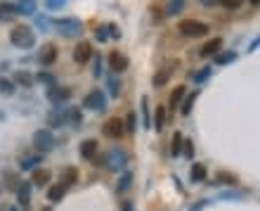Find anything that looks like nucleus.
Returning <instances> with one entry per match:
<instances>
[{"mask_svg": "<svg viewBox=\"0 0 260 211\" xmlns=\"http://www.w3.org/2000/svg\"><path fill=\"white\" fill-rule=\"evenodd\" d=\"M10 40L17 45V48H33L36 45V33L31 26H14L10 31Z\"/></svg>", "mask_w": 260, "mask_h": 211, "instance_id": "1", "label": "nucleus"}, {"mask_svg": "<svg viewBox=\"0 0 260 211\" xmlns=\"http://www.w3.org/2000/svg\"><path fill=\"white\" fill-rule=\"evenodd\" d=\"M177 31L187 36V38H201L208 33V24H203V21H196V19H182L177 24Z\"/></svg>", "mask_w": 260, "mask_h": 211, "instance_id": "2", "label": "nucleus"}, {"mask_svg": "<svg viewBox=\"0 0 260 211\" xmlns=\"http://www.w3.org/2000/svg\"><path fill=\"white\" fill-rule=\"evenodd\" d=\"M102 164H104L109 171H121V169H125V164H128V154L123 150H109L102 157Z\"/></svg>", "mask_w": 260, "mask_h": 211, "instance_id": "3", "label": "nucleus"}, {"mask_svg": "<svg viewBox=\"0 0 260 211\" xmlns=\"http://www.w3.org/2000/svg\"><path fill=\"white\" fill-rule=\"evenodd\" d=\"M55 29H57L62 36L71 38V36H78V33L83 31V24H81L78 19H74V17H64V19L55 21Z\"/></svg>", "mask_w": 260, "mask_h": 211, "instance_id": "4", "label": "nucleus"}, {"mask_svg": "<svg viewBox=\"0 0 260 211\" xmlns=\"http://www.w3.org/2000/svg\"><path fill=\"white\" fill-rule=\"evenodd\" d=\"M33 147L38 152H50L55 147V135L50 133V131H36L33 133Z\"/></svg>", "mask_w": 260, "mask_h": 211, "instance_id": "5", "label": "nucleus"}, {"mask_svg": "<svg viewBox=\"0 0 260 211\" xmlns=\"http://www.w3.org/2000/svg\"><path fill=\"white\" fill-rule=\"evenodd\" d=\"M83 107L92 109V112H102V109H106L104 93H102V90H92V93H87L86 100H83Z\"/></svg>", "mask_w": 260, "mask_h": 211, "instance_id": "6", "label": "nucleus"}, {"mask_svg": "<svg viewBox=\"0 0 260 211\" xmlns=\"http://www.w3.org/2000/svg\"><path fill=\"white\" fill-rule=\"evenodd\" d=\"M123 121L118 119V116H114V119H109L104 124V135L106 138H111V140H118L121 135H123Z\"/></svg>", "mask_w": 260, "mask_h": 211, "instance_id": "7", "label": "nucleus"}, {"mask_svg": "<svg viewBox=\"0 0 260 211\" xmlns=\"http://www.w3.org/2000/svg\"><path fill=\"white\" fill-rule=\"evenodd\" d=\"M69 97H71V90H69V88H59V86H50L48 88V100L50 102H55V105L67 102Z\"/></svg>", "mask_w": 260, "mask_h": 211, "instance_id": "8", "label": "nucleus"}, {"mask_svg": "<svg viewBox=\"0 0 260 211\" xmlns=\"http://www.w3.org/2000/svg\"><path fill=\"white\" fill-rule=\"evenodd\" d=\"M90 57H92V45H90L87 40L78 43L76 50H74V59H76L78 64H86V62H87Z\"/></svg>", "mask_w": 260, "mask_h": 211, "instance_id": "9", "label": "nucleus"}, {"mask_svg": "<svg viewBox=\"0 0 260 211\" xmlns=\"http://www.w3.org/2000/svg\"><path fill=\"white\" fill-rule=\"evenodd\" d=\"M175 67H177V62H173V59H171V62H166L164 67H161V71L154 76V86L159 88V86H164V83H168V78H171V74H173Z\"/></svg>", "mask_w": 260, "mask_h": 211, "instance_id": "10", "label": "nucleus"}, {"mask_svg": "<svg viewBox=\"0 0 260 211\" xmlns=\"http://www.w3.org/2000/svg\"><path fill=\"white\" fill-rule=\"evenodd\" d=\"M76 183H78L76 166H67L64 171L59 173V185H62V188H71V185H76Z\"/></svg>", "mask_w": 260, "mask_h": 211, "instance_id": "11", "label": "nucleus"}, {"mask_svg": "<svg viewBox=\"0 0 260 211\" xmlns=\"http://www.w3.org/2000/svg\"><path fill=\"white\" fill-rule=\"evenodd\" d=\"M97 147H99V143H97V140H92V138H87V140H83V143H81V147H78V154H81L83 159H95Z\"/></svg>", "mask_w": 260, "mask_h": 211, "instance_id": "12", "label": "nucleus"}, {"mask_svg": "<svg viewBox=\"0 0 260 211\" xmlns=\"http://www.w3.org/2000/svg\"><path fill=\"white\" fill-rule=\"evenodd\" d=\"M40 64L43 67H50V64H55V59H57V48L52 45V43H48V45H43V50H40Z\"/></svg>", "mask_w": 260, "mask_h": 211, "instance_id": "13", "label": "nucleus"}, {"mask_svg": "<svg viewBox=\"0 0 260 211\" xmlns=\"http://www.w3.org/2000/svg\"><path fill=\"white\" fill-rule=\"evenodd\" d=\"M128 64H130V62H128V57H125V55H121V52H111V55H109V67L114 69L116 74L125 71V69H128Z\"/></svg>", "mask_w": 260, "mask_h": 211, "instance_id": "14", "label": "nucleus"}, {"mask_svg": "<svg viewBox=\"0 0 260 211\" xmlns=\"http://www.w3.org/2000/svg\"><path fill=\"white\" fill-rule=\"evenodd\" d=\"M67 121V112H62V107H55L52 112L48 114V124L52 126V128H57V126H62Z\"/></svg>", "mask_w": 260, "mask_h": 211, "instance_id": "15", "label": "nucleus"}, {"mask_svg": "<svg viewBox=\"0 0 260 211\" xmlns=\"http://www.w3.org/2000/svg\"><path fill=\"white\" fill-rule=\"evenodd\" d=\"M50 178H52V173H50L48 169H33V178H31V181H33V185H40V188H43V185L50 183Z\"/></svg>", "mask_w": 260, "mask_h": 211, "instance_id": "16", "label": "nucleus"}, {"mask_svg": "<svg viewBox=\"0 0 260 211\" xmlns=\"http://www.w3.org/2000/svg\"><path fill=\"white\" fill-rule=\"evenodd\" d=\"M17 17V7L12 2H0V21H10Z\"/></svg>", "mask_w": 260, "mask_h": 211, "instance_id": "17", "label": "nucleus"}, {"mask_svg": "<svg viewBox=\"0 0 260 211\" xmlns=\"http://www.w3.org/2000/svg\"><path fill=\"white\" fill-rule=\"evenodd\" d=\"M17 14H36V0H17Z\"/></svg>", "mask_w": 260, "mask_h": 211, "instance_id": "18", "label": "nucleus"}, {"mask_svg": "<svg viewBox=\"0 0 260 211\" xmlns=\"http://www.w3.org/2000/svg\"><path fill=\"white\" fill-rule=\"evenodd\" d=\"M206 176H208V171H206V164H194L192 171H189V178H192V183L206 181Z\"/></svg>", "mask_w": 260, "mask_h": 211, "instance_id": "19", "label": "nucleus"}, {"mask_svg": "<svg viewBox=\"0 0 260 211\" xmlns=\"http://www.w3.org/2000/svg\"><path fill=\"white\" fill-rule=\"evenodd\" d=\"M222 48V40L220 38H213V40H208L206 45L201 48V55L203 57H211V55H218V50Z\"/></svg>", "mask_w": 260, "mask_h": 211, "instance_id": "20", "label": "nucleus"}, {"mask_svg": "<svg viewBox=\"0 0 260 211\" xmlns=\"http://www.w3.org/2000/svg\"><path fill=\"white\" fill-rule=\"evenodd\" d=\"M149 124H152V128H156V131H164V126H166V109L164 107H156L154 119H152Z\"/></svg>", "mask_w": 260, "mask_h": 211, "instance_id": "21", "label": "nucleus"}, {"mask_svg": "<svg viewBox=\"0 0 260 211\" xmlns=\"http://www.w3.org/2000/svg\"><path fill=\"white\" fill-rule=\"evenodd\" d=\"M215 183H220V185H237L239 178H237L234 173H230V171H218L215 173Z\"/></svg>", "mask_w": 260, "mask_h": 211, "instance_id": "22", "label": "nucleus"}, {"mask_svg": "<svg viewBox=\"0 0 260 211\" xmlns=\"http://www.w3.org/2000/svg\"><path fill=\"white\" fill-rule=\"evenodd\" d=\"M17 197H19V204L26 209V207H29V200H31V183H24L21 188H17Z\"/></svg>", "mask_w": 260, "mask_h": 211, "instance_id": "23", "label": "nucleus"}, {"mask_svg": "<svg viewBox=\"0 0 260 211\" xmlns=\"http://www.w3.org/2000/svg\"><path fill=\"white\" fill-rule=\"evenodd\" d=\"M67 195V188H62V185H50L48 188V200L50 202H62V197Z\"/></svg>", "mask_w": 260, "mask_h": 211, "instance_id": "24", "label": "nucleus"}, {"mask_svg": "<svg viewBox=\"0 0 260 211\" xmlns=\"http://www.w3.org/2000/svg\"><path fill=\"white\" fill-rule=\"evenodd\" d=\"M184 7V0H168L166 2V14H177V12H182Z\"/></svg>", "mask_w": 260, "mask_h": 211, "instance_id": "25", "label": "nucleus"}, {"mask_svg": "<svg viewBox=\"0 0 260 211\" xmlns=\"http://www.w3.org/2000/svg\"><path fill=\"white\" fill-rule=\"evenodd\" d=\"M182 97H184V86H175V90L171 93V107H177L180 102H182Z\"/></svg>", "mask_w": 260, "mask_h": 211, "instance_id": "26", "label": "nucleus"}, {"mask_svg": "<svg viewBox=\"0 0 260 211\" xmlns=\"http://www.w3.org/2000/svg\"><path fill=\"white\" fill-rule=\"evenodd\" d=\"M67 119H69V121H71L74 126H81V124H83V114L78 112L76 107H69V109H67Z\"/></svg>", "mask_w": 260, "mask_h": 211, "instance_id": "27", "label": "nucleus"}, {"mask_svg": "<svg viewBox=\"0 0 260 211\" xmlns=\"http://www.w3.org/2000/svg\"><path fill=\"white\" fill-rule=\"evenodd\" d=\"M237 59V52H218L215 55V64H230V62H234Z\"/></svg>", "mask_w": 260, "mask_h": 211, "instance_id": "28", "label": "nucleus"}, {"mask_svg": "<svg viewBox=\"0 0 260 211\" xmlns=\"http://www.w3.org/2000/svg\"><path fill=\"white\" fill-rule=\"evenodd\" d=\"M196 97H199V90H194L192 95H189V97H187V100H184V102H182V107H180V112H182L184 116H187V114H189V112H192L194 100H196Z\"/></svg>", "mask_w": 260, "mask_h": 211, "instance_id": "29", "label": "nucleus"}, {"mask_svg": "<svg viewBox=\"0 0 260 211\" xmlns=\"http://www.w3.org/2000/svg\"><path fill=\"white\" fill-rule=\"evenodd\" d=\"M36 164H40V157H24L21 159V171H33Z\"/></svg>", "mask_w": 260, "mask_h": 211, "instance_id": "30", "label": "nucleus"}, {"mask_svg": "<svg viewBox=\"0 0 260 211\" xmlns=\"http://www.w3.org/2000/svg\"><path fill=\"white\" fill-rule=\"evenodd\" d=\"M0 93H5V95H14V83H12L10 78L0 76Z\"/></svg>", "mask_w": 260, "mask_h": 211, "instance_id": "31", "label": "nucleus"}, {"mask_svg": "<svg viewBox=\"0 0 260 211\" xmlns=\"http://www.w3.org/2000/svg\"><path fill=\"white\" fill-rule=\"evenodd\" d=\"M142 124H145V128H152V124H149V97H142Z\"/></svg>", "mask_w": 260, "mask_h": 211, "instance_id": "32", "label": "nucleus"}, {"mask_svg": "<svg viewBox=\"0 0 260 211\" xmlns=\"http://www.w3.org/2000/svg\"><path fill=\"white\" fill-rule=\"evenodd\" d=\"M14 81H17V83H21V86H26V88L33 86V78H31L29 74H24V71H17V74H14Z\"/></svg>", "mask_w": 260, "mask_h": 211, "instance_id": "33", "label": "nucleus"}, {"mask_svg": "<svg viewBox=\"0 0 260 211\" xmlns=\"http://www.w3.org/2000/svg\"><path fill=\"white\" fill-rule=\"evenodd\" d=\"M171 152H173V157L182 154V135H180V133L173 135V147H171Z\"/></svg>", "mask_w": 260, "mask_h": 211, "instance_id": "34", "label": "nucleus"}, {"mask_svg": "<svg viewBox=\"0 0 260 211\" xmlns=\"http://www.w3.org/2000/svg\"><path fill=\"white\" fill-rule=\"evenodd\" d=\"M130 183H133V173H123L121 181H118V192H125L130 188Z\"/></svg>", "mask_w": 260, "mask_h": 211, "instance_id": "35", "label": "nucleus"}, {"mask_svg": "<svg viewBox=\"0 0 260 211\" xmlns=\"http://www.w3.org/2000/svg\"><path fill=\"white\" fill-rule=\"evenodd\" d=\"M208 74H211V67H206V69H201L199 74H192V78H194V83H201V81H206L208 78Z\"/></svg>", "mask_w": 260, "mask_h": 211, "instance_id": "36", "label": "nucleus"}, {"mask_svg": "<svg viewBox=\"0 0 260 211\" xmlns=\"http://www.w3.org/2000/svg\"><path fill=\"white\" fill-rule=\"evenodd\" d=\"M222 7H227V10H237V7H241V0H218Z\"/></svg>", "mask_w": 260, "mask_h": 211, "instance_id": "37", "label": "nucleus"}, {"mask_svg": "<svg viewBox=\"0 0 260 211\" xmlns=\"http://www.w3.org/2000/svg\"><path fill=\"white\" fill-rule=\"evenodd\" d=\"M109 93L114 97H118V93H121V83H116V78H109Z\"/></svg>", "mask_w": 260, "mask_h": 211, "instance_id": "38", "label": "nucleus"}, {"mask_svg": "<svg viewBox=\"0 0 260 211\" xmlns=\"http://www.w3.org/2000/svg\"><path fill=\"white\" fill-rule=\"evenodd\" d=\"M125 128H128V131H135L137 128V116L135 114H128V119H125Z\"/></svg>", "mask_w": 260, "mask_h": 211, "instance_id": "39", "label": "nucleus"}, {"mask_svg": "<svg viewBox=\"0 0 260 211\" xmlns=\"http://www.w3.org/2000/svg\"><path fill=\"white\" fill-rule=\"evenodd\" d=\"M95 38L99 40V43H104V40L109 38V33H106V26H99V29L95 31Z\"/></svg>", "mask_w": 260, "mask_h": 211, "instance_id": "40", "label": "nucleus"}, {"mask_svg": "<svg viewBox=\"0 0 260 211\" xmlns=\"http://www.w3.org/2000/svg\"><path fill=\"white\" fill-rule=\"evenodd\" d=\"M64 2H67V0H45V5H48L50 10H59V7H64Z\"/></svg>", "mask_w": 260, "mask_h": 211, "instance_id": "41", "label": "nucleus"}, {"mask_svg": "<svg viewBox=\"0 0 260 211\" xmlns=\"http://www.w3.org/2000/svg\"><path fill=\"white\" fill-rule=\"evenodd\" d=\"M184 157H187V159H192L194 157V143L192 140H184Z\"/></svg>", "mask_w": 260, "mask_h": 211, "instance_id": "42", "label": "nucleus"}, {"mask_svg": "<svg viewBox=\"0 0 260 211\" xmlns=\"http://www.w3.org/2000/svg\"><path fill=\"white\" fill-rule=\"evenodd\" d=\"M38 81L48 83V86H55V76H50V74H45V71H40L38 74Z\"/></svg>", "mask_w": 260, "mask_h": 211, "instance_id": "43", "label": "nucleus"}, {"mask_svg": "<svg viewBox=\"0 0 260 211\" xmlns=\"http://www.w3.org/2000/svg\"><path fill=\"white\" fill-rule=\"evenodd\" d=\"M106 29L111 31V33H109V36H111V38H121V31H118V26H116V24H109V26H106Z\"/></svg>", "mask_w": 260, "mask_h": 211, "instance_id": "44", "label": "nucleus"}, {"mask_svg": "<svg viewBox=\"0 0 260 211\" xmlns=\"http://www.w3.org/2000/svg\"><path fill=\"white\" fill-rule=\"evenodd\" d=\"M36 24H38L40 29H50V24H52V21L45 19V17H38V19H36Z\"/></svg>", "mask_w": 260, "mask_h": 211, "instance_id": "45", "label": "nucleus"}, {"mask_svg": "<svg viewBox=\"0 0 260 211\" xmlns=\"http://www.w3.org/2000/svg\"><path fill=\"white\" fill-rule=\"evenodd\" d=\"M99 74H102V59L97 57L95 59V76H99Z\"/></svg>", "mask_w": 260, "mask_h": 211, "instance_id": "46", "label": "nucleus"}, {"mask_svg": "<svg viewBox=\"0 0 260 211\" xmlns=\"http://www.w3.org/2000/svg\"><path fill=\"white\" fill-rule=\"evenodd\" d=\"M123 211H135V209H133V204H130V202H123Z\"/></svg>", "mask_w": 260, "mask_h": 211, "instance_id": "47", "label": "nucleus"}, {"mask_svg": "<svg viewBox=\"0 0 260 211\" xmlns=\"http://www.w3.org/2000/svg\"><path fill=\"white\" fill-rule=\"evenodd\" d=\"M203 5H206V7H213V5H215V2H218V0H201Z\"/></svg>", "mask_w": 260, "mask_h": 211, "instance_id": "48", "label": "nucleus"}, {"mask_svg": "<svg viewBox=\"0 0 260 211\" xmlns=\"http://www.w3.org/2000/svg\"><path fill=\"white\" fill-rule=\"evenodd\" d=\"M258 2H260V0H251V5H258Z\"/></svg>", "mask_w": 260, "mask_h": 211, "instance_id": "49", "label": "nucleus"}, {"mask_svg": "<svg viewBox=\"0 0 260 211\" xmlns=\"http://www.w3.org/2000/svg\"><path fill=\"white\" fill-rule=\"evenodd\" d=\"M0 192H2V185H0Z\"/></svg>", "mask_w": 260, "mask_h": 211, "instance_id": "50", "label": "nucleus"}, {"mask_svg": "<svg viewBox=\"0 0 260 211\" xmlns=\"http://www.w3.org/2000/svg\"><path fill=\"white\" fill-rule=\"evenodd\" d=\"M12 211H14V209H12Z\"/></svg>", "mask_w": 260, "mask_h": 211, "instance_id": "51", "label": "nucleus"}]
</instances>
